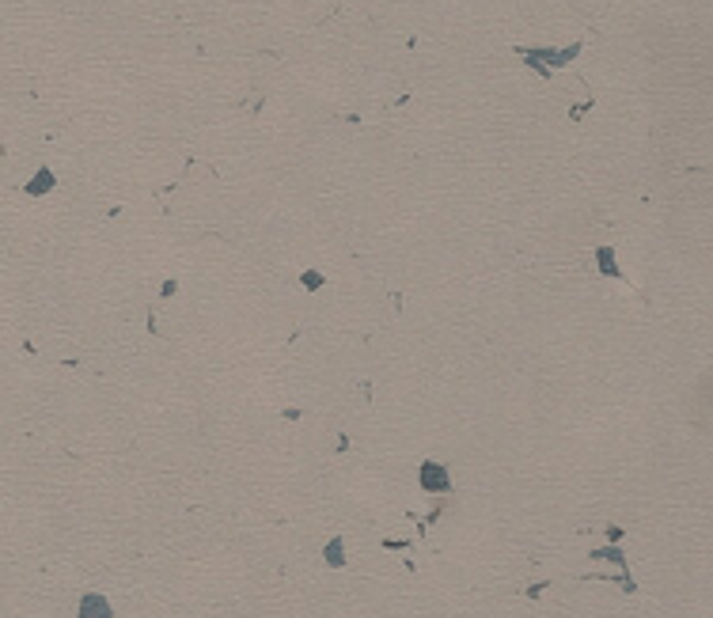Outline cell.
Masks as SVG:
<instances>
[{
    "mask_svg": "<svg viewBox=\"0 0 713 618\" xmlns=\"http://www.w3.org/2000/svg\"><path fill=\"white\" fill-rule=\"evenodd\" d=\"M516 53H520L524 65H528V69H535L539 76H550L554 69H566L569 61H577L580 42L561 46V50H550V46H516Z\"/></svg>",
    "mask_w": 713,
    "mask_h": 618,
    "instance_id": "obj_1",
    "label": "cell"
},
{
    "mask_svg": "<svg viewBox=\"0 0 713 618\" xmlns=\"http://www.w3.org/2000/svg\"><path fill=\"white\" fill-rule=\"evenodd\" d=\"M418 482H421V490H429V493H444L448 485V471L440 463H433V459H429V463H421V474H418Z\"/></svg>",
    "mask_w": 713,
    "mask_h": 618,
    "instance_id": "obj_2",
    "label": "cell"
},
{
    "mask_svg": "<svg viewBox=\"0 0 713 618\" xmlns=\"http://www.w3.org/2000/svg\"><path fill=\"white\" fill-rule=\"evenodd\" d=\"M53 186H58V175H53L50 167H39V171L23 182V194L27 198H46V194H53Z\"/></svg>",
    "mask_w": 713,
    "mask_h": 618,
    "instance_id": "obj_3",
    "label": "cell"
},
{
    "mask_svg": "<svg viewBox=\"0 0 713 618\" xmlns=\"http://www.w3.org/2000/svg\"><path fill=\"white\" fill-rule=\"evenodd\" d=\"M596 266H599V274H607V277H615V281L626 277L622 269H618V262H615V247H599V250H596Z\"/></svg>",
    "mask_w": 713,
    "mask_h": 618,
    "instance_id": "obj_4",
    "label": "cell"
},
{
    "mask_svg": "<svg viewBox=\"0 0 713 618\" xmlns=\"http://www.w3.org/2000/svg\"><path fill=\"white\" fill-rule=\"evenodd\" d=\"M323 281H326V277L319 274V269H307V274L300 277V285H304V288H312V293H315V288H323Z\"/></svg>",
    "mask_w": 713,
    "mask_h": 618,
    "instance_id": "obj_5",
    "label": "cell"
},
{
    "mask_svg": "<svg viewBox=\"0 0 713 618\" xmlns=\"http://www.w3.org/2000/svg\"><path fill=\"white\" fill-rule=\"evenodd\" d=\"M326 558H331V565H342V561H345L342 558V539H334L331 546H326Z\"/></svg>",
    "mask_w": 713,
    "mask_h": 618,
    "instance_id": "obj_6",
    "label": "cell"
}]
</instances>
